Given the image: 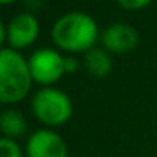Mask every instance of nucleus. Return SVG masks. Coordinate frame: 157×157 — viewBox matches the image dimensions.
Returning <instances> with one entry per match:
<instances>
[{
  "mask_svg": "<svg viewBox=\"0 0 157 157\" xmlns=\"http://www.w3.org/2000/svg\"><path fill=\"white\" fill-rule=\"evenodd\" d=\"M51 37L58 48L68 52H86L95 48L98 25L86 12L73 10L63 14L51 29Z\"/></svg>",
  "mask_w": 157,
  "mask_h": 157,
  "instance_id": "obj_1",
  "label": "nucleus"
},
{
  "mask_svg": "<svg viewBox=\"0 0 157 157\" xmlns=\"http://www.w3.org/2000/svg\"><path fill=\"white\" fill-rule=\"evenodd\" d=\"M32 76L29 63L19 51L4 48L0 51V100L2 103H17L31 90Z\"/></svg>",
  "mask_w": 157,
  "mask_h": 157,
  "instance_id": "obj_2",
  "label": "nucleus"
},
{
  "mask_svg": "<svg viewBox=\"0 0 157 157\" xmlns=\"http://www.w3.org/2000/svg\"><path fill=\"white\" fill-rule=\"evenodd\" d=\"M31 108L36 118L49 127L63 125L73 115V103L69 96L52 86H44L36 91Z\"/></svg>",
  "mask_w": 157,
  "mask_h": 157,
  "instance_id": "obj_3",
  "label": "nucleus"
},
{
  "mask_svg": "<svg viewBox=\"0 0 157 157\" xmlns=\"http://www.w3.org/2000/svg\"><path fill=\"white\" fill-rule=\"evenodd\" d=\"M32 81L39 85H52L64 75V58L52 48H39L27 59Z\"/></svg>",
  "mask_w": 157,
  "mask_h": 157,
  "instance_id": "obj_4",
  "label": "nucleus"
},
{
  "mask_svg": "<svg viewBox=\"0 0 157 157\" xmlns=\"http://www.w3.org/2000/svg\"><path fill=\"white\" fill-rule=\"evenodd\" d=\"M39 36V22L29 12H21L14 15L7 24L0 27V39L10 49H24L31 46Z\"/></svg>",
  "mask_w": 157,
  "mask_h": 157,
  "instance_id": "obj_5",
  "label": "nucleus"
},
{
  "mask_svg": "<svg viewBox=\"0 0 157 157\" xmlns=\"http://www.w3.org/2000/svg\"><path fill=\"white\" fill-rule=\"evenodd\" d=\"M25 154L27 157H68V145L58 132L39 128L29 135Z\"/></svg>",
  "mask_w": 157,
  "mask_h": 157,
  "instance_id": "obj_6",
  "label": "nucleus"
},
{
  "mask_svg": "<svg viewBox=\"0 0 157 157\" xmlns=\"http://www.w3.org/2000/svg\"><path fill=\"white\" fill-rule=\"evenodd\" d=\"M100 39H101L103 49H106L108 52H115V54H123L137 48L139 32L130 24L115 22L103 29Z\"/></svg>",
  "mask_w": 157,
  "mask_h": 157,
  "instance_id": "obj_7",
  "label": "nucleus"
},
{
  "mask_svg": "<svg viewBox=\"0 0 157 157\" xmlns=\"http://www.w3.org/2000/svg\"><path fill=\"white\" fill-rule=\"evenodd\" d=\"M85 68L95 78H105L112 71L110 52L103 48H91L85 52Z\"/></svg>",
  "mask_w": 157,
  "mask_h": 157,
  "instance_id": "obj_8",
  "label": "nucleus"
},
{
  "mask_svg": "<svg viewBox=\"0 0 157 157\" xmlns=\"http://www.w3.org/2000/svg\"><path fill=\"white\" fill-rule=\"evenodd\" d=\"M0 130L7 139L22 137L27 132V120L19 110H5L0 115Z\"/></svg>",
  "mask_w": 157,
  "mask_h": 157,
  "instance_id": "obj_9",
  "label": "nucleus"
},
{
  "mask_svg": "<svg viewBox=\"0 0 157 157\" xmlns=\"http://www.w3.org/2000/svg\"><path fill=\"white\" fill-rule=\"evenodd\" d=\"M0 157H22V150L14 139H0Z\"/></svg>",
  "mask_w": 157,
  "mask_h": 157,
  "instance_id": "obj_10",
  "label": "nucleus"
},
{
  "mask_svg": "<svg viewBox=\"0 0 157 157\" xmlns=\"http://www.w3.org/2000/svg\"><path fill=\"white\" fill-rule=\"evenodd\" d=\"M117 2L127 10H140L145 5H149L150 0H117Z\"/></svg>",
  "mask_w": 157,
  "mask_h": 157,
  "instance_id": "obj_11",
  "label": "nucleus"
},
{
  "mask_svg": "<svg viewBox=\"0 0 157 157\" xmlns=\"http://www.w3.org/2000/svg\"><path fill=\"white\" fill-rule=\"evenodd\" d=\"M78 68V61L75 58H64V71L66 73H75Z\"/></svg>",
  "mask_w": 157,
  "mask_h": 157,
  "instance_id": "obj_12",
  "label": "nucleus"
},
{
  "mask_svg": "<svg viewBox=\"0 0 157 157\" xmlns=\"http://www.w3.org/2000/svg\"><path fill=\"white\" fill-rule=\"evenodd\" d=\"M2 4H10V2H14V0H0Z\"/></svg>",
  "mask_w": 157,
  "mask_h": 157,
  "instance_id": "obj_13",
  "label": "nucleus"
}]
</instances>
